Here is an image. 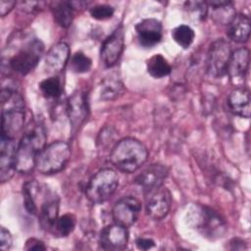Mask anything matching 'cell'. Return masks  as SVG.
I'll return each instance as SVG.
<instances>
[{"mask_svg": "<svg viewBox=\"0 0 251 251\" xmlns=\"http://www.w3.org/2000/svg\"><path fill=\"white\" fill-rule=\"evenodd\" d=\"M46 130L42 124L34 123L24 132L17 146L16 171L30 173L35 168L36 157L45 146Z\"/></svg>", "mask_w": 251, "mask_h": 251, "instance_id": "1", "label": "cell"}, {"mask_svg": "<svg viewBox=\"0 0 251 251\" xmlns=\"http://www.w3.org/2000/svg\"><path fill=\"white\" fill-rule=\"evenodd\" d=\"M2 123L1 136L15 139L24 127L25 101L23 96L13 88L1 90Z\"/></svg>", "mask_w": 251, "mask_h": 251, "instance_id": "2", "label": "cell"}, {"mask_svg": "<svg viewBox=\"0 0 251 251\" xmlns=\"http://www.w3.org/2000/svg\"><path fill=\"white\" fill-rule=\"evenodd\" d=\"M148 158L145 145L132 137L121 139L111 150L110 161L119 171L131 174L140 169Z\"/></svg>", "mask_w": 251, "mask_h": 251, "instance_id": "3", "label": "cell"}, {"mask_svg": "<svg viewBox=\"0 0 251 251\" xmlns=\"http://www.w3.org/2000/svg\"><path fill=\"white\" fill-rule=\"evenodd\" d=\"M187 218L190 226L210 240L222 238L227 229L222 216L208 206H192L187 213Z\"/></svg>", "mask_w": 251, "mask_h": 251, "instance_id": "4", "label": "cell"}, {"mask_svg": "<svg viewBox=\"0 0 251 251\" xmlns=\"http://www.w3.org/2000/svg\"><path fill=\"white\" fill-rule=\"evenodd\" d=\"M71 158V148L66 141L57 140L45 145L36 157L35 169L43 175L62 171Z\"/></svg>", "mask_w": 251, "mask_h": 251, "instance_id": "5", "label": "cell"}, {"mask_svg": "<svg viewBox=\"0 0 251 251\" xmlns=\"http://www.w3.org/2000/svg\"><path fill=\"white\" fill-rule=\"evenodd\" d=\"M119 176L112 169H102L91 176L85 187V195L93 204L108 200L117 190Z\"/></svg>", "mask_w": 251, "mask_h": 251, "instance_id": "6", "label": "cell"}, {"mask_svg": "<svg viewBox=\"0 0 251 251\" xmlns=\"http://www.w3.org/2000/svg\"><path fill=\"white\" fill-rule=\"evenodd\" d=\"M44 51V45L40 39L33 38L27 41L8 61L9 68L20 75H26L38 64Z\"/></svg>", "mask_w": 251, "mask_h": 251, "instance_id": "7", "label": "cell"}, {"mask_svg": "<svg viewBox=\"0 0 251 251\" xmlns=\"http://www.w3.org/2000/svg\"><path fill=\"white\" fill-rule=\"evenodd\" d=\"M231 53V46L226 40L223 38L215 40L210 45L207 54V73L216 78L226 75V69Z\"/></svg>", "mask_w": 251, "mask_h": 251, "instance_id": "8", "label": "cell"}, {"mask_svg": "<svg viewBox=\"0 0 251 251\" xmlns=\"http://www.w3.org/2000/svg\"><path fill=\"white\" fill-rule=\"evenodd\" d=\"M145 195V211L147 216L155 221L163 220L169 214L172 206L170 190L164 185H161Z\"/></svg>", "mask_w": 251, "mask_h": 251, "instance_id": "9", "label": "cell"}, {"mask_svg": "<svg viewBox=\"0 0 251 251\" xmlns=\"http://www.w3.org/2000/svg\"><path fill=\"white\" fill-rule=\"evenodd\" d=\"M140 211L141 203L137 198L125 196L115 203L112 215L115 223L129 227L137 221Z\"/></svg>", "mask_w": 251, "mask_h": 251, "instance_id": "10", "label": "cell"}, {"mask_svg": "<svg viewBox=\"0 0 251 251\" xmlns=\"http://www.w3.org/2000/svg\"><path fill=\"white\" fill-rule=\"evenodd\" d=\"M125 48V31L122 25L117 27L103 42L100 57L103 65L111 68L121 58Z\"/></svg>", "mask_w": 251, "mask_h": 251, "instance_id": "11", "label": "cell"}, {"mask_svg": "<svg viewBox=\"0 0 251 251\" xmlns=\"http://www.w3.org/2000/svg\"><path fill=\"white\" fill-rule=\"evenodd\" d=\"M39 190H40V187L36 194V201L37 200L40 201V204L38 206V211H37V217L39 219L40 226L43 228L51 231V228L58 218L60 200L58 195L55 192L47 188H45L44 190L43 197L38 198Z\"/></svg>", "mask_w": 251, "mask_h": 251, "instance_id": "12", "label": "cell"}, {"mask_svg": "<svg viewBox=\"0 0 251 251\" xmlns=\"http://www.w3.org/2000/svg\"><path fill=\"white\" fill-rule=\"evenodd\" d=\"M249 62L250 55L247 48L242 47L231 53L226 69V75L235 87H243L249 69Z\"/></svg>", "mask_w": 251, "mask_h": 251, "instance_id": "13", "label": "cell"}, {"mask_svg": "<svg viewBox=\"0 0 251 251\" xmlns=\"http://www.w3.org/2000/svg\"><path fill=\"white\" fill-rule=\"evenodd\" d=\"M127 227L117 223L105 226L100 233L99 244L104 250L118 251L126 247L128 242Z\"/></svg>", "mask_w": 251, "mask_h": 251, "instance_id": "14", "label": "cell"}, {"mask_svg": "<svg viewBox=\"0 0 251 251\" xmlns=\"http://www.w3.org/2000/svg\"><path fill=\"white\" fill-rule=\"evenodd\" d=\"M67 114L72 126V130L75 132L82 126L89 114L88 99L85 92L76 91L69 98Z\"/></svg>", "mask_w": 251, "mask_h": 251, "instance_id": "15", "label": "cell"}, {"mask_svg": "<svg viewBox=\"0 0 251 251\" xmlns=\"http://www.w3.org/2000/svg\"><path fill=\"white\" fill-rule=\"evenodd\" d=\"M169 170L166 166L160 164H152L139 173L134 182L141 187L144 194L163 185L164 180L168 176Z\"/></svg>", "mask_w": 251, "mask_h": 251, "instance_id": "16", "label": "cell"}, {"mask_svg": "<svg viewBox=\"0 0 251 251\" xmlns=\"http://www.w3.org/2000/svg\"><path fill=\"white\" fill-rule=\"evenodd\" d=\"M162 24L157 19H144L135 25L138 43L145 48H151L158 44L163 36Z\"/></svg>", "mask_w": 251, "mask_h": 251, "instance_id": "17", "label": "cell"}, {"mask_svg": "<svg viewBox=\"0 0 251 251\" xmlns=\"http://www.w3.org/2000/svg\"><path fill=\"white\" fill-rule=\"evenodd\" d=\"M17 146L15 139L1 136L0 141V179L9 180L16 171Z\"/></svg>", "mask_w": 251, "mask_h": 251, "instance_id": "18", "label": "cell"}, {"mask_svg": "<svg viewBox=\"0 0 251 251\" xmlns=\"http://www.w3.org/2000/svg\"><path fill=\"white\" fill-rule=\"evenodd\" d=\"M250 92L245 87H235L227 97L230 112L241 118L249 119L251 114Z\"/></svg>", "mask_w": 251, "mask_h": 251, "instance_id": "19", "label": "cell"}, {"mask_svg": "<svg viewBox=\"0 0 251 251\" xmlns=\"http://www.w3.org/2000/svg\"><path fill=\"white\" fill-rule=\"evenodd\" d=\"M70 59V47L65 42L54 44L45 55V67L50 73L62 72Z\"/></svg>", "mask_w": 251, "mask_h": 251, "instance_id": "20", "label": "cell"}, {"mask_svg": "<svg viewBox=\"0 0 251 251\" xmlns=\"http://www.w3.org/2000/svg\"><path fill=\"white\" fill-rule=\"evenodd\" d=\"M227 25V35L232 41L236 43H243L249 39L251 31L250 19L245 14L235 15Z\"/></svg>", "mask_w": 251, "mask_h": 251, "instance_id": "21", "label": "cell"}, {"mask_svg": "<svg viewBox=\"0 0 251 251\" xmlns=\"http://www.w3.org/2000/svg\"><path fill=\"white\" fill-rule=\"evenodd\" d=\"M206 2L208 7L212 9L211 18L216 24L228 25L236 15L231 1L212 0Z\"/></svg>", "mask_w": 251, "mask_h": 251, "instance_id": "22", "label": "cell"}, {"mask_svg": "<svg viewBox=\"0 0 251 251\" xmlns=\"http://www.w3.org/2000/svg\"><path fill=\"white\" fill-rule=\"evenodd\" d=\"M54 20L62 27H69L74 19V7L70 1H54L51 3Z\"/></svg>", "mask_w": 251, "mask_h": 251, "instance_id": "23", "label": "cell"}, {"mask_svg": "<svg viewBox=\"0 0 251 251\" xmlns=\"http://www.w3.org/2000/svg\"><path fill=\"white\" fill-rule=\"evenodd\" d=\"M148 74L155 78H162L169 75L172 72V67L168 60L161 54H155L146 62Z\"/></svg>", "mask_w": 251, "mask_h": 251, "instance_id": "24", "label": "cell"}, {"mask_svg": "<svg viewBox=\"0 0 251 251\" xmlns=\"http://www.w3.org/2000/svg\"><path fill=\"white\" fill-rule=\"evenodd\" d=\"M124 92V84L120 78L109 76L103 79L100 86V98L102 100H114Z\"/></svg>", "mask_w": 251, "mask_h": 251, "instance_id": "25", "label": "cell"}, {"mask_svg": "<svg viewBox=\"0 0 251 251\" xmlns=\"http://www.w3.org/2000/svg\"><path fill=\"white\" fill-rule=\"evenodd\" d=\"M39 186V183L32 179L29 181H26L23 185L22 193L24 198V205L26 210V212L30 215L37 216V207L35 203V193L37 191V188Z\"/></svg>", "mask_w": 251, "mask_h": 251, "instance_id": "26", "label": "cell"}, {"mask_svg": "<svg viewBox=\"0 0 251 251\" xmlns=\"http://www.w3.org/2000/svg\"><path fill=\"white\" fill-rule=\"evenodd\" d=\"M75 224L76 220L73 214H65L57 218L51 228V231L57 236L65 237L74 231Z\"/></svg>", "mask_w": 251, "mask_h": 251, "instance_id": "27", "label": "cell"}, {"mask_svg": "<svg viewBox=\"0 0 251 251\" xmlns=\"http://www.w3.org/2000/svg\"><path fill=\"white\" fill-rule=\"evenodd\" d=\"M39 89L46 98L57 99L63 93L62 81L58 76H51L39 83Z\"/></svg>", "mask_w": 251, "mask_h": 251, "instance_id": "28", "label": "cell"}, {"mask_svg": "<svg viewBox=\"0 0 251 251\" xmlns=\"http://www.w3.org/2000/svg\"><path fill=\"white\" fill-rule=\"evenodd\" d=\"M183 8L188 18L194 21L205 20L209 12V7L206 1H186L183 5Z\"/></svg>", "mask_w": 251, "mask_h": 251, "instance_id": "29", "label": "cell"}, {"mask_svg": "<svg viewBox=\"0 0 251 251\" xmlns=\"http://www.w3.org/2000/svg\"><path fill=\"white\" fill-rule=\"evenodd\" d=\"M172 36L173 39L180 47L186 49L193 43L195 38V32L189 25H180L173 29Z\"/></svg>", "mask_w": 251, "mask_h": 251, "instance_id": "30", "label": "cell"}, {"mask_svg": "<svg viewBox=\"0 0 251 251\" xmlns=\"http://www.w3.org/2000/svg\"><path fill=\"white\" fill-rule=\"evenodd\" d=\"M70 66L74 73L83 74V73H87L91 69L92 61L84 53L78 51L72 56Z\"/></svg>", "mask_w": 251, "mask_h": 251, "instance_id": "31", "label": "cell"}, {"mask_svg": "<svg viewBox=\"0 0 251 251\" xmlns=\"http://www.w3.org/2000/svg\"><path fill=\"white\" fill-rule=\"evenodd\" d=\"M89 13L93 19L98 21H105L111 19L114 16L115 9L111 5L99 4L91 7Z\"/></svg>", "mask_w": 251, "mask_h": 251, "instance_id": "32", "label": "cell"}, {"mask_svg": "<svg viewBox=\"0 0 251 251\" xmlns=\"http://www.w3.org/2000/svg\"><path fill=\"white\" fill-rule=\"evenodd\" d=\"M13 243V238L8 229H6L4 226H1V231H0V248L3 251L9 250L12 246Z\"/></svg>", "mask_w": 251, "mask_h": 251, "instance_id": "33", "label": "cell"}, {"mask_svg": "<svg viewBox=\"0 0 251 251\" xmlns=\"http://www.w3.org/2000/svg\"><path fill=\"white\" fill-rule=\"evenodd\" d=\"M25 250H45L46 246H45L43 241H41L37 238L31 237V238H28L26 240L25 245Z\"/></svg>", "mask_w": 251, "mask_h": 251, "instance_id": "34", "label": "cell"}, {"mask_svg": "<svg viewBox=\"0 0 251 251\" xmlns=\"http://www.w3.org/2000/svg\"><path fill=\"white\" fill-rule=\"evenodd\" d=\"M135 245L139 250H148L155 246V241L147 237H138L135 240Z\"/></svg>", "mask_w": 251, "mask_h": 251, "instance_id": "35", "label": "cell"}, {"mask_svg": "<svg viewBox=\"0 0 251 251\" xmlns=\"http://www.w3.org/2000/svg\"><path fill=\"white\" fill-rule=\"evenodd\" d=\"M44 2H21V8H23V10L27 11V12H33V11H38L40 9L43 8L44 6Z\"/></svg>", "mask_w": 251, "mask_h": 251, "instance_id": "36", "label": "cell"}, {"mask_svg": "<svg viewBox=\"0 0 251 251\" xmlns=\"http://www.w3.org/2000/svg\"><path fill=\"white\" fill-rule=\"evenodd\" d=\"M16 1H7V0H1L0 1V15L1 17L6 16L9 14L13 8L16 6Z\"/></svg>", "mask_w": 251, "mask_h": 251, "instance_id": "37", "label": "cell"}, {"mask_svg": "<svg viewBox=\"0 0 251 251\" xmlns=\"http://www.w3.org/2000/svg\"><path fill=\"white\" fill-rule=\"evenodd\" d=\"M231 250H243L246 249V243L240 238H232L229 242Z\"/></svg>", "mask_w": 251, "mask_h": 251, "instance_id": "38", "label": "cell"}]
</instances>
